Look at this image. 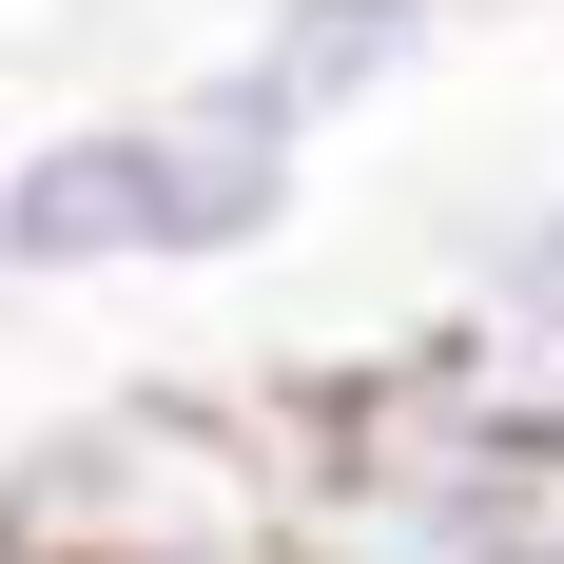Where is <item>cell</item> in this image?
<instances>
[{"label": "cell", "instance_id": "3957f363", "mask_svg": "<svg viewBox=\"0 0 564 564\" xmlns=\"http://www.w3.org/2000/svg\"><path fill=\"white\" fill-rule=\"evenodd\" d=\"M253 78H273L292 117H312V156H332L350 117H390L429 58H448V0H253Z\"/></svg>", "mask_w": 564, "mask_h": 564}, {"label": "cell", "instance_id": "8992f818", "mask_svg": "<svg viewBox=\"0 0 564 564\" xmlns=\"http://www.w3.org/2000/svg\"><path fill=\"white\" fill-rule=\"evenodd\" d=\"M0 156H20V78H0Z\"/></svg>", "mask_w": 564, "mask_h": 564}, {"label": "cell", "instance_id": "5b68a950", "mask_svg": "<svg viewBox=\"0 0 564 564\" xmlns=\"http://www.w3.org/2000/svg\"><path fill=\"white\" fill-rule=\"evenodd\" d=\"M0 564H40V525H20V487H0Z\"/></svg>", "mask_w": 564, "mask_h": 564}, {"label": "cell", "instance_id": "277c9868", "mask_svg": "<svg viewBox=\"0 0 564 564\" xmlns=\"http://www.w3.org/2000/svg\"><path fill=\"white\" fill-rule=\"evenodd\" d=\"M448 332L487 350V370H525V390H564V175H525V195H487V215H467Z\"/></svg>", "mask_w": 564, "mask_h": 564}, {"label": "cell", "instance_id": "6da1fadb", "mask_svg": "<svg viewBox=\"0 0 564 564\" xmlns=\"http://www.w3.org/2000/svg\"><path fill=\"white\" fill-rule=\"evenodd\" d=\"M292 215H312V117L253 58L156 78V273H253Z\"/></svg>", "mask_w": 564, "mask_h": 564}, {"label": "cell", "instance_id": "7a4b0ae2", "mask_svg": "<svg viewBox=\"0 0 564 564\" xmlns=\"http://www.w3.org/2000/svg\"><path fill=\"white\" fill-rule=\"evenodd\" d=\"M98 273H156V98L40 117L0 156V292H98Z\"/></svg>", "mask_w": 564, "mask_h": 564}]
</instances>
